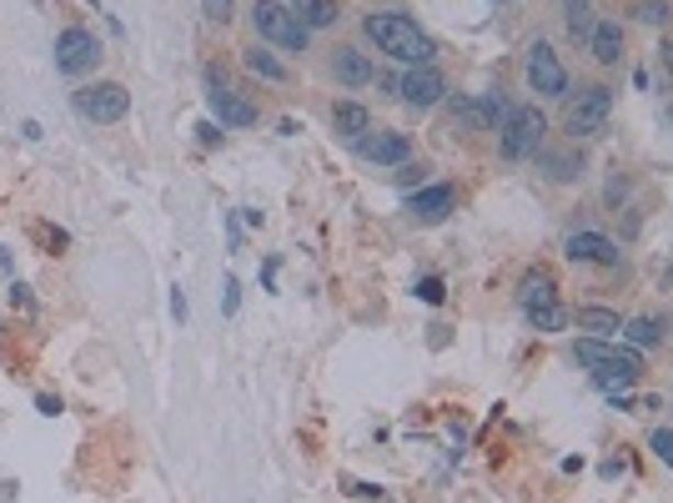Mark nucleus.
Here are the masks:
<instances>
[{
  "mask_svg": "<svg viewBox=\"0 0 673 503\" xmlns=\"http://www.w3.org/2000/svg\"><path fill=\"white\" fill-rule=\"evenodd\" d=\"M362 36L382 51V56L402 60V66H433L437 41L427 36L417 21H407L402 11H372L362 15Z\"/></svg>",
  "mask_w": 673,
  "mask_h": 503,
  "instance_id": "f257e3e1",
  "label": "nucleus"
},
{
  "mask_svg": "<svg viewBox=\"0 0 673 503\" xmlns=\"http://www.w3.org/2000/svg\"><path fill=\"white\" fill-rule=\"evenodd\" d=\"M573 358L593 372V383L603 393H614V388H633L643 378V353L628 348L624 337H579L573 343Z\"/></svg>",
  "mask_w": 673,
  "mask_h": 503,
  "instance_id": "f03ea898",
  "label": "nucleus"
},
{
  "mask_svg": "<svg viewBox=\"0 0 673 503\" xmlns=\"http://www.w3.org/2000/svg\"><path fill=\"white\" fill-rule=\"evenodd\" d=\"M614 101H618V91L608 81L579 86V97L568 91V101H563V136H568V142H588V136L608 132Z\"/></svg>",
  "mask_w": 673,
  "mask_h": 503,
  "instance_id": "7ed1b4c3",
  "label": "nucleus"
},
{
  "mask_svg": "<svg viewBox=\"0 0 673 503\" xmlns=\"http://www.w3.org/2000/svg\"><path fill=\"white\" fill-rule=\"evenodd\" d=\"M548 146V116L538 107H513L503 132H497V152L503 161H538V152Z\"/></svg>",
  "mask_w": 673,
  "mask_h": 503,
  "instance_id": "20e7f679",
  "label": "nucleus"
},
{
  "mask_svg": "<svg viewBox=\"0 0 673 503\" xmlns=\"http://www.w3.org/2000/svg\"><path fill=\"white\" fill-rule=\"evenodd\" d=\"M251 31L261 41H272L277 51H307L312 31L296 21V11L287 0H251Z\"/></svg>",
  "mask_w": 673,
  "mask_h": 503,
  "instance_id": "39448f33",
  "label": "nucleus"
},
{
  "mask_svg": "<svg viewBox=\"0 0 673 503\" xmlns=\"http://www.w3.org/2000/svg\"><path fill=\"white\" fill-rule=\"evenodd\" d=\"M523 81H528V91L538 101H568V91H573V76H568V66L558 60V51L548 41H532L523 51Z\"/></svg>",
  "mask_w": 673,
  "mask_h": 503,
  "instance_id": "423d86ee",
  "label": "nucleus"
},
{
  "mask_svg": "<svg viewBox=\"0 0 673 503\" xmlns=\"http://www.w3.org/2000/svg\"><path fill=\"white\" fill-rule=\"evenodd\" d=\"M76 111H81L86 121H96V126H116L131 111V91L121 81H91L76 91Z\"/></svg>",
  "mask_w": 673,
  "mask_h": 503,
  "instance_id": "0eeeda50",
  "label": "nucleus"
},
{
  "mask_svg": "<svg viewBox=\"0 0 673 503\" xmlns=\"http://www.w3.org/2000/svg\"><path fill=\"white\" fill-rule=\"evenodd\" d=\"M96 60H101V41H96L86 25H66L56 36V71L60 76H86V71H96Z\"/></svg>",
  "mask_w": 673,
  "mask_h": 503,
  "instance_id": "6e6552de",
  "label": "nucleus"
},
{
  "mask_svg": "<svg viewBox=\"0 0 673 503\" xmlns=\"http://www.w3.org/2000/svg\"><path fill=\"white\" fill-rule=\"evenodd\" d=\"M397 97L413 111H433L448 101V76L437 71V66H407V71L397 76Z\"/></svg>",
  "mask_w": 673,
  "mask_h": 503,
  "instance_id": "1a4fd4ad",
  "label": "nucleus"
},
{
  "mask_svg": "<svg viewBox=\"0 0 673 503\" xmlns=\"http://www.w3.org/2000/svg\"><path fill=\"white\" fill-rule=\"evenodd\" d=\"M206 101H212V116L222 121V126H257V101H247L237 91V86H226L222 71H212V91H206Z\"/></svg>",
  "mask_w": 673,
  "mask_h": 503,
  "instance_id": "9d476101",
  "label": "nucleus"
},
{
  "mask_svg": "<svg viewBox=\"0 0 673 503\" xmlns=\"http://www.w3.org/2000/svg\"><path fill=\"white\" fill-rule=\"evenodd\" d=\"M563 257L579 267H618L624 262V247L614 237H603V232H568Z\"/></svg>",
  "mask_w": 673,
  "mask_h": 503,
  "instance_id": "9b49d317",
  "label": "nucleus"
},
{
  "mask_svg": "<svg viewBox=\"0 0 673 503\" xmlns=\"http://www.w3.org/2000/svg\"><path fill=\"white\" fill-rule=\"evenodd\" d=\"M357 156L372 161V167H402V161H413V136L378 126V132H367L362 142H357Z\"/></svg>",
  "mask_w": 673,
  "mask_h": 503,
  "instance_id": "f8f14e48",
  "label": "nucleus"
},
{
  "mask_svg": "<svg viewBox=\"0 0 673 503\" xmlns=\"http://www.w3.org/2000/svg\"><path fill=\"white\" fill-rule=\"evenodd\" d=\"M583 46L593 51V60H598L603 71H618L628 56V31L618 15H598V25H593V36L583 41Z\"/></svg>",
  "mask_w": 673,
  "mask_h": 503,
  "instance_id": "ddd939ff",
  "label": "nucleus"
},
{
  "mask_svg": "<svg viewBox=\"0 0 673 503\" xmlns=\"http://www.w3.org/2000/svg\"><path fill=\"white\" fill-rule=\"evenodd\" d=\"M332 76H337V86H347V91H362V86L378 81V66H372V56L357 46H337L332 51Z\"/></svg>",
  "mask_w": 673,
  "mask_h": 503,
  "instance_id": "4468645a",
  "label": "nucleus"
},
{
  "mask_svg": "<svg viewBox=\"0 0 673 503\" xmlns=\"http://www.w3.org/2000/svg\"><path fill=\"white\" fill-rule=\"evenodd\" d=\"M452 206H458V187H448V181H437V187H417V192L407 197V212H413V222H423V227L442 222Z\"/></svg>",
  "mask_w": 673,
  "mask_h": 503,
  "instance_id": "2eb2a0df",
  "label": "nucleus"
},
{
  "mask_svg": "<svg viewBox=\"0 0 673 503\" xmlns=\"http://www.w3.org/2000/svg\"><path fill=\"white\" fill-rule=\"evenodd\" d=\"M573 323H579L583 337H618L628 317L618 308H603V302H579V308H573Z\"/></svg>",
  "mask_w": 673,
  "mask_h": 503,
  "instance_id": "dca6fc26",
  "label": "nucleus"
},
{
  "mask_svg": "<svg viewBox=\"0 0 673 503\" xmlns=\"http://www.w3.org/2000/svg\"><path fill=\"white\" fill-rule=\"evenodd\" d=\"M538 302H558V277L548 272V267H528V272L518 277V308H538Z\"/></svg>",
  "mask_w": 673,
  "mask_h": 503,
  "instance_id": "f3484780",
  "label": "nucleus"
},
{
  "mask_svg": "<svg viewBox=\"0 0 673 503\" xmlns=\"http://www.w3.org/2000/svg\"><path fill=\"white\" fill-rule=\"evenodd\" d=\"M332 132L347 136V142H362V136L372 132V111H367L362 101H337V107H332Z\"/></svg>",
  "mask_w": 673,
  "mask_h": 503,
  "instance_id": "a211bd4d",
  "label": "nucleus"
},
{
  "mask_svg": "<svg viewBox=\"0 0 673 503\" xmlns=\"http://www.w3.org/2000/svg\"><path fill=\"white\" fill-rule=\"evenodd\" d=\"M618 337H624L628 348H638V353H653V348H663L669 327H663V317H628Z\"/></svg>",
  "mask_w": 673,
  "mask_h": 503,
  "instance_id": "6ab92c4d",
  "label": "nucleus"
},
{
  "mask_svg": "<svg viewBox=\"0 0 673 503\" xmlns=\"http://www.w3.org/2000/svg\"><path fill=\"white\" fill-rule=\"evenodd\" d=\"M296 11V21L307 25V31H332V25L343 21V5L337 0H287Z\"/></svg>",
  "mask_w": 673,
  "mask_h": 503,
  "instance_id": "aec40b11",
  "label": "nucleus"
},
{
  "mask_svg": "<svg viewBox=\"0 0 673 503\" xmlns=\"http://www.w3.org/2000/svg\"><path fill=\"white\" fill-rule=\"evenodd\" d=\"M538 161L548 167V177L553 181H583V152H579V142H568V152H538Z\"/></svg>",
  "mask_w": 673,
  "mask_h": 503,
  "instance_id": "412c9836",
  "label": "nucleus"
},
{
  "mask_svg": "<svg viewBox=\"0 0 673 503\" xmlns=\"http://www.w3.org/2000/svg\"><path fill=\"white\" fill-rule=\"evenodd\" d=\"M242 66H247L251 76H261V81H277V86L292 81V71H287V66H282V60H277L267 46H257V41H251L247 51H242Z\"/></svg>",
  "mask_w": 673,
  "mask_h": 503,
  "instance_id": "4be33fe9",
  "label": "nucleus"
},
{
  "mask_svg": "<svg viewBox=\"0 0 673 503\" xmlns=\"http://www.w3.org/2000/svg\"><path fill=\"white\" fill-rule=\"evenodd\" d=\"M523 317H528L532 333H563V327L573 323V312H568L563 302H538V308H528Z\"/></svg>",
  "mask_w": 673,
  "mask_h": 503,
  "instance_id": "5701e85b",
  "label": "nucleus"
},
{
  "mask_svg": "<svg viewBox=\"0 0 673 503\" xmlns=\"http://www.w3.org/2000/svg\"><path fill=\"white\" fill-rule=\"evenodd\" d=\"M563 25L573 41H588L593 25H598V11H593V0H568L563 5Z\"/></svg>",
  "mask_w": 673,
  "mask_h": 503,
  "instance_id": "b1692460",
  "label": "nucleus"
},
{
  "mask_svg": "<svg viewBox=\"0 0 673 503\" xmlns=\"http://www.w3.org/2000/svg\"><path fill=\"white\" fill-rule=\"evenodd\" d=\"M633 15L643 25H669L673 11H669V0H633Z\"/></svg>",
  "mask_w": 673,
  "mask_h": 503,
  "instance_id": "393cba45",
  "label": "nucleus"
},
{
  "mask_svg": "<svg viewBox=\"0 0 673 503\" xmlns=\"http://www.w3.org/2000/svg\"><path fill=\"white\" fill-rule=\"evenodd\" d=\"M649 448H653V454L663 458V463L673 468V428H663V423H659V428L649 433Z\"/></svg>",
  "mask_w": 673,
  "mask_h": 503,
  "instance_id": "a878e982",
  "label": "nucleus"
},
{
  "mask_svg": "<svg viewBox=\"0 0 673 503\" xmlns=\"http://www.w3.org/2000/svg\"><path fill=\"white\" fill-rule=\"evenodd\" d=\"M417 298L433 302V308H437V302L448 298V292H442V277H423V282H417Z\"/></svg>",
  "mask_w": 673,
  "mask_h": 503,
  "instance_id": "bb28decb",
  "label": "nucleus"
},
{
  "mask_svg": "<svg viewBox=\"0 0 673 503\" xmlns=\"http://www.w3.org/2000/svg\"><path fill=\"white\" fill-rule=\"evenodd\" d=\"M206 21H216V25L232 21V0H206Z\"/></svg>",
  "mask_w": 673,
  "mask_h": 503,
  "instance_id": "cd10ccee",
  "label": "nucleus"
},
{
  "mask_svg": "<svg viewBox=\"0 0 673 503\" xmlns=\"http://www.w3.org/2000/svg\"><path fill=\"white\" fill-rule=\"evenodd\" d=\"M423 161H402V167H397V181H402V187H413V181H423Z\"/></svg>",
  "mask_w": 673,
  "mask_h": 503,
  "instance_id": "c85d7f7f",
  "label": "nucleus"
},
{
  "mask_svg": "<svg viewBox=\"0 0 673 503\" xmlns=\"http://www.w3.org/2000/svg\"><path fill=\"white\" fill-rule=\"evenodd\" d=\"M237 302H242V282H237V277H226V298H222L226 317H232V312H237Z\"/></svg>",
  "mask_w": 673,
  "mask_h": 503,
  "instance_id": "c756f323",
  "label": "nucleus"
},
{
  "mask_svg": "<svg viewBox=\"0 0 673 503\" xmlns=\"http://www.w3.org/2000/svg\"><path fill=\"white\" fill-rule=\"evenodd\" d=\"M659 60H663V71H669V81H673V36H663V46H659Z\"/></svg>",
  "mask_w": 673,
  "mask_h": 503,
  "instance_id": "7c9ffc66",
  "label": "nucleus"
},
{
  "mask_svg": "<svg viewBox=\"0 0 673 503\" xmlns=\"http://www.w3.org/2000/svg\"><path fill=\"white\" fill-rule=\"evenodd\" d=\"M624 197H628V181H624V177H614V181H608V202L618 206V202H624Z\"/></svg>",
  "mask_w": 673,
  "mask_h": 503,
  "instance_id": "2f4dec72",
  "label": "nucleus"
},
{
  "mask_svg": "<svg viewBox=\"0 0 673 503\" xmlns=\"http://www.w3.org/2000/svg\"><path fill=\"white\" fill-rule=\"evenodd\" d=\"M36 407H41V413H46V418H56V413H60V398L41 393V398H36Z\"/></svg>",
  "mask_w": 673,
  "mask_h": 503,
  "instance_id": "473e14b6",
  "label": "nucleus"
},
{
  "mask_svg": "<svg viewBox=\"0 0 673 503\" xmlns=\"http://www.w3.org/2000/svg\"><path fill=\"white\" fill-rule=\"evenodd\" d=\"M171 312H177V323H187V298H181V288H171Z\"/></svg>",
  "mask_w": 673,
  "mask_h": 503,
  "instance_id": "72a5a7b5",
  "label": "nucleus"
},
{
  "mask_svg": "<svg viewBox=\"0 0 673 503\" xmlns=\"http://www.w3.org/2000/svg\"><path fill=\"white\" fill-rule=\"evenodd\" d=\"M197 132H201V142H206V146H212V142H222V132H216V126H212V121H201V126H197Z\"/></svg>",
  "mask_w": 673,
  "mask_h": 503,
  "instance_id": "f704fd0d",
  "label": "nucleus"
},
{
  "mask_svg": "<svg viewBox=\"0 0 673 503\" xmlns=\"http://www.w3.org/2000/svg\"><path fill=\"white\" fill-rule=\"evenodd\" d=\"M663 288H673V262H669V272H663Z\"/></svg>",
  "mask_w": 673,
  "mask_h": 503,
  "instance_id": "c9c22d12",
  "label": "nucleus"
},
{
  "mask_svg": "<svg viewBox=\"0 0 673 503\" xmlns=\"http://www.w3.org/2000/svg\"><path fill=\"white\" fill-rule=\"evenodd\" d=\"M663 116H669V126H673V107H669V111H663Z\"/></svg>",
  "mask_w": 673,
  "mask_h": 503,
  "instance_id": "e433bc0d",
  "label": "nucleus"
},
{
  "mask_svg": "<svg viewBox=\"0 0 673 503\" xmlns=\"http://www.w3.org/2000/svg\"><path fill=\"white\" fill-rule=\"evenodd\" d=\"M563 5H568V0H563Z\"/></svg>",
  "mask_w": 673,
  "mask_h": 503,
  "instance_id": "4c0bfd02",
  "label": "nucleus"
}]
</instances>
